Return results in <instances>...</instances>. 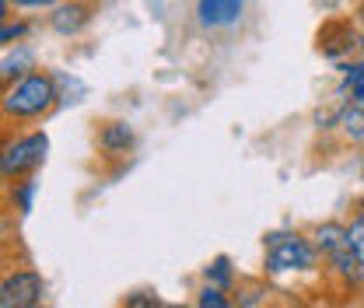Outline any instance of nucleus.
<instances>
[{"label":"nucleus","instance_id":"2eb2a0df","mask_svg":"<svg viewBox=\"0 0 364 308\" xmlns=\"http://www.w3.org/2000/svg\"><path fill=\"white\" fill-rule=\"evenodd\" d=\"M28 70H36V56H32V49H25V46H18L7 60H0V81H4V85L25 78Z\"/></svg>","mask_w":364,"mask_h":308},{"label":"nucleus","instance_id":"9d476101","mask_svg":"<svg viewBox=\"0 0 364 308\" xmlns=\"http://www.w3.org/2000/svg\"><path fill=\"white\" fill-rule=\"evenodd\" d=\"M333 133L340 137V144H343V147L361 151L364 154V102L343 98V102H340V116H336Z\"/></svg>","mask_w":364,"mask_h":308},{"label":"nucleus","instance_id":"dca6fc26","mask_svg":"<svg viewBox=\"0 0 364 308\" xmlns=\"http://www.w3.org/2000/svg\"><path fill=\"white\" fill-rule=\"evenodd\" d=\"M235 305H242V308L270 305V284H259V280L238 284V287H235Z\"/></svg>","mask_w":364,"mask_h":308},{"label":"nucleus","instance_id":"4be33fe9","mask_svg":"<svg viewBox=\"0 0 364 308\" xmlns=\"http://www.w3.org/2000/svg\"><path fill=\"white\" fill-rule=\"evenodd\" d=\"M354 21H358V36H361V56H364V4L354 11Z\"/></svg>","mask_w":364,"mask_h":308},{"label":"nucleus","instance_id":"6ab92c4d","mask_svg":"<svg viewBox=\"0 0 364 308\" xmlns=\"http://www.w3.org/2000/svg\"><path fill=\"white\" fill-rule=\"evenodd\" d=\"M347 228H350V249H354V256H358L361 266H364V211L354 207V214H350V221H347Z\"/></svg>","mask_w":364,"mask_h":308},{"label":"nucleus","instance_id":"423d86ee","mask_svg":"<svg viewBox=\"0 0 364 308\" xmlns=\"http://www.w3.org/2000/svg\"><path fill=\"white\" fill-rule=\"evenodd\" d=\"M46 284L32 266H14L0 277V305L4 308H36L43 305Z\"/></svg>","mask_w":364,"mask_h":308},{"label":"nucleus","instance_id":"f3484780","mask_svg":"<svg viewBox=\"0 0 364 308\" xmlns=\"http://www.w3.org/2000/svg\"><path fill=\"white\" fill-rule=\"evenodd\" d=\"M196 305L200 308H231L235 305V298H231V291H225V287H218V284H207V280H203V287L196 291Z\"/></svg>","mask_w":364,"mask_h":308},{"label":"nucleus","instance_id":"7ed1b4c3","mask_svg":"<svg viewBox=\"0 0 364 308\" xmlns=\"http://www.w3.org/2000/svg\"><path fill=\"white\" fill-rule=\"evenodd\" d=\"M49 137L43 130H14L11 123H0V182L36 176L46 161Z\"/></svg>","mask_w":364,"mask_h":308},{"label":"nucleus","instance_id":"20e7f679","mask_svg":"<svg viewBox=\"0 0 364 308\" xmlns=\"http://www.w3.org/2000/svg\"><path fill=\"white\" fill-rule=\"evenodd\" d=\"M318 56H326L329 63H347L354 56H361V36H358V21L354 14H333L318 25L316 32Z\"/></svg>","mask_w":364,"mask_h":308},{"label":"nucleus","instance_id":"a211bd4d","mask_svg":"<svg viewBox=\"0 0 364 308\" xmlns=\"http://www.w3.org/2000/svg\"><path fill=\"white\" fill-rule=\"evenodd\" d=\"M28 32H32V21H25V18H7V21H0V49H4V46L25 43Z\"/></svg>","mask_w":364,"mask_h":308},{"label":"nucleus","instance_id":"b1692460","mask_svg":"<svg viewBox=\"0 0 364 308\" xmlns=\"http://www.w3.org/2000/svg\"><path fill=\"white\" fill-rule=\"evenodd\" d=\"M361 182H364V161H361Z\"/></svg>","mask_w":364,"mask_h":308},{"label":"nucleus","instance_id":"f8f14e48","mask_svg":"<svg viewBox=\"0 0 364 308\" xmlns=\"http://www.w3.org/2000/svg\"><path fill=\"white\" fill-rule=\"evenodd\" d=\"M336 67H340V95L364 102V56H354V60L336 63Z\"/></svg>","mask_w":364,"mask_h":308},{"label":"nucleus","instance_id":"aec40b11","mask_svg":"<svg viewBox=\"0 0 364 308\" xmlns=\"http://www.w3.org/2000/svg\"><path fill=\"white\" fill-rule=\"evenodd\" d=\"M123 305L151 308V305H161V302H158V294H151V291H134V294H127V298H123Z\"/></svg>","mask_w":364,"mask_h":308},{"label":"nucleus","instance_id":"393cba45","mask_svg":"<svg viewBox=\"0 0 364 308\" xmlns=\"http://www.w3.org/2000/svg\"><path fill=\"white\" fill-rule=\"evenodd\" d=\"M0 91H4V81H0Z\"/></svg>","mask_w":364,"mask_h":308},{"label":"nucleus","instance_id":"0eeeda50","mask_svg":"<svg viewBox=\"0 0 364 308\" xmlns=\"http://www.w3.org/2000/svg\"><path fill=\"white\" fill-rule=\"evenodd\" d=\"M95 14H98V0H60V4L49 7L46 25L60 39H77L91 28Z\"/></svg>","mask_w":364,"mask_h":308},{"label":"nucleus","instance_id":"ddd939ff","mask_svg":"<svg viewBox=\"0 0 364 308\" xmlns=\"http://www.w3.org/2000/svg\"><path fill=\"white\" fill-rule=\"evenodd\" d=\"M36 176H25V179H14V182H7V203H11V211H18L21 218L25 214H32V203H36Z\"/></svg>","mask_w":364,"mask_h":308},{"label":"nucleus","instance_id":"4468645a","mask_svg":"<svg viewBox=\"0 0 364 308\" xmlns=\"http://www.w3.org/2000/svg\"><path fill=\"white\" fill-rule=\"evenodd\" d=\"M203 280L207 284H218V287H225L235 294V287H238V270L231 263V256H214L210 263L203 266Z\"/></svg>","mask_w":364,"mask_h":308},{"label":"nucleus","instance_id":"9b49d317","mask_svg":"<svg viewBox=\"0 0 364 308\" xmlns=\"http://www.w3.org/2000/svg\"><path fill=\"white\" fill-rule=\"evenodd\" d=\"M309 238L316 242L318 256L326 260V256L350 245V228H347V221H318V224L309 228Z\"/></svg>","mask_w":364,"mask_h":308},{"label":"nucleus","instance_id":"39448f33","mask_svg":"<svg viewBox=\"0 0 364 308\" xmlns=\"http://www.w3.org/2000/svg\"><path fill=\"white\" fill-rule=\"evenodd\" d=\"M322 287H329L336 294H347V298L364 294V266L354 256L350 245L322 260Z\"/></svg>","mask_w":364,"mask_h":308},{"label":"nucleus","instance_id":"6e6552de","mask_svg":"<svg viewBox=\"0 0 364 308\" xmlns=\"http://www.w3.org/2000/svg\"><path fill=\"white\" fill-rule=\"evenodd\" d=\"M95 147H98L102 158L123 161L127 154H134V147H136L134 123H127V120H105V123H98V130H95Z\"/></svg>","mask_w":364,"mask_h":308},{"label":"nucleus","instance_id":"1a4fd4ad","mask_svg":"<svg viewBox=\"0 0 364 308\" xmlns=\"http://www.w3.org/2000/svg\"><path fill=\"white\" fill-rule=\"evenodd\" d=\"M249 0H196V25L207 32H228L245 18Z\"/></svg>","mask_w":364,"mask_h":308},{"label":"nucleus","instance_id":"f257e3e1","mask_svg":"<svg viewBox=\"0 0 364 308\" xmlns=\"http://www.w3.org/2000/svg\"><path fill=\"white\" fill-rule=\"evenodd\" d=\"M60 102H63L60 78L43 70V67H36L25 78L4 85V91H0V123L36 127V123H43L49 112H56Z\"/></svg>","mask_w":364,"mask_h":308},{"label":"nucleus","instance_id":"5701e85b","mask_svg":"<svg viewBox=\"0 0 364 308\" xmlns=\"http://www.w3.org/2000/svg\"><path fill=\"white\" fill-rule=\"evenodd\" d=\"M11 7H14L11 0H0V21H7V18H11Z\"/></svg>","mask_w":364,"mask_h":308},{"label":"nucleus","instance_id":"f03ea898","mask_svg":"<svg viewBox=\"0 0 364 308\" xmlns=\"http://www.w3.org/2000/svg\"><path fill=\"white\" fill-rule=\"evenodd\" d=\"M263 277L280 284L287 277H322V256L309 231L277 228L263 235Z\"/></svg>","mask_w":364,"mask_h":308},{"label":"nucleus","instance_id":"412c9836","mask_svg":"<svg viewBox=\"0 0 364 308\" xmlns=\"http://www.w3.org/2000/svg\"><path fill=\"white\" fill-rule=\"evenodd\" d=\"M11 4H14V7H21V11H49V7H53V4H60V0H11Z\"/></svg>","mask_w":364,"mask_h":308}]
</instances>
